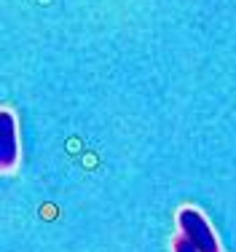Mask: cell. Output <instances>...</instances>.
Wrapping results in <instances>:
<instances>
[{"instance_id":"cell-1","label":"cell","mask_w":236,"mask_h":252,"mask_svg":"<svg viewBox=\"0 0 236 252\" xmlns=\"http://www.w3.org/2000/svg\"><path fill=\"white\" fill-rule=\"evenodd\" d=\"M177 228L199 252H220L212 228H209V223L204 220V215L199 212V209H193V207L180 209L177 212Z\"/></svg>"},{"instance_id":"cell-2","label":"cell","mask_w":236,"mask_h":252,"mask_svg":"<svg viewBox=\"0 0 236 252\" xmlns=\"http://www.w3.org/2000/svg\"><path fill=\"white\" fill-rule=\"evenodd\" d=\"M19 161V142H16V118L11 110L0 113V166L14 169Z\"/></svg>"},{"instance_id":"cell-3","label":"cell","mask_w":236,"mask_h":252,"mask_svg":"<svg viewBox=\"0 0 236 252\" xmlns=\"http://www.w3.org/2000/svg\"><path fill=\"white\" fill-rule=\"evenodd\" d=\"M172 250H174V252H199V250H196V247H193V244L188 242V239H185V236H183V233H180V236H177V239H174V244H172Z\"/></svg>"}]
</instances>
